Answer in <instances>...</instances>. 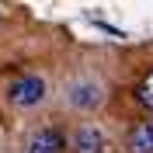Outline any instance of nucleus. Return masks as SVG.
<instances>
[{
	"instance_id": "39448f33",
	"label": "nucleus",
	"mask_w": 153,
	"mask_h": 153,
	"mask_svg": "<svg viewBox=\"0 0 153 153\" xmlns=\"http://www.w3.org/2000/svg\"><path fill=\"white\" fill-rule=\"evenodd\" d=\"M70 101H73L76 108L91 111V108L101 105V87H97V84H76L73 91H70Z\"/></svg>"
},
{
	"instance_id": "f03ea898",
	"label": "nucleus",
	"mask_w": 153,
	"mask_h": 153,
	"mask_svg": "<svg viewBox=\"0 0 153 153\" xmlns=\"http://www.w3.org/2000/svg\"><path fill=\"white\" fill-rule=\"evenodd\" d=\"M66 150V139L59 129H38L28 139V153H63Z\"/></svg>"
},
{
	"instance_id": "f257e3e1",
	"label": "nucleus",
	"mask_w": 153,
	"mask_h": 153,
	"mask_svg": "<svg viewBox=\"0 0 153 153\" xmlns=\"http://www.w3.org/2000/svg\"><path fill=\"white\" fill-rule=\"evenodd\" d=\"M7 97H10V105H18V108H35V105L45 101V80L42 76H18L7 87Z\"/></svg>"
},
{
	"instance_id": "20e7f679",
	"label": "nucleus",
	"mask_w": 153,
	"mask_h": 153,
	"mask_svg": "<svg viewBox=\"0 0 153 153\" xmlns=\"http://www.w3.org/2000/svg\"><path fill=\"white\" fill-rule=\"evenodd\" d=\"M125 146H129V153H153V118L136 122L129 139H125Z\"/></svg>"
},
{
	"instance_id": "7ed1b4c3",
	"label": "nucleus",
	"mask_w": 153,
	"mask_h": 153,
	"mask_svg": "<svg viewBox=\"0 0 153 153\" xmlns=\"http://www.w3.org/2000/svg\"><path fill=\"white\" fill-rule=\"evenodd\" d=\"M73 153H105V136L94 125H80L73 132Z\"/></svg>"
},
{
	"instance_id": "423d86ee",
	"label": "nucleus",
	"mask_w": 153,
	"mask_h": 153,
	"mask_svg": "<svg viewBox=\"0 0 153 153\" xmlns=\"http://www.w3.org/2000/svg\"><path fill=\"white\" fill-rule=\"evenodd\" d=\"M136 94H139V101H143V105L153 111V70L143 76V80H139V91H136Z\"/></svg>"
}]
</instances>
